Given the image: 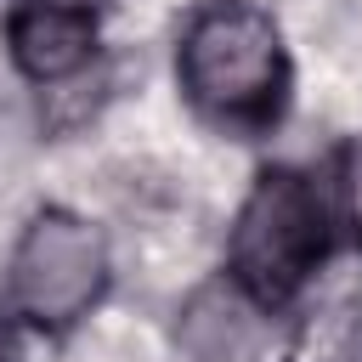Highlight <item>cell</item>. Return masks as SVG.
<instances>
[{
	"label": "cell",
	"instance_id": "cell-1",
	"mask_svg": "<svg viewBox=\"0 0 362 362\" xmlns=\"http://www.w3.org/2000/svg\"><path fill=\"white\" fill-rule=\"evenodd\" d=\"M181 90L198 113L232 130H260L283 113L288 96V51L272 11L249 0H209L192 11L175 45Z\"/></svg>",
	"mask_w": 362,
	"mask_h": 362
},
{
	"label": "cell",
	"instance_id": "cell-2",
	"mask_svg": "<svg viewBox=\"0 0 362 362\" xmlns=\"http://www.w3.org/2000/svg\"><path fill=\"white\" fill-rule=\"evenodd\" d=\"M328 232H334V215L322 187L300 170H266L232 221L226 277L260 311H277L317 277L328 255Z\"/></svg>",
	"mask_w": 362,
	"mask_h": 362
},
{
	"label": "cell",
	"instance_id": "cell-3",
	"mask_svg": "<svg viewBox=\"0 0 362 362\" xmlns=\"http://www.w3.org/2000/svg\"><path fill=\"white\" fill-rule=\"evenodd\" d=\"M6 288L17 317H28L45 334H62L79 317H90V305L107 294V238L85 215L51 204L23 226Z\"/></svg>",
	"mask_w": 362,
	"mask_h": 362
},
{
	"label": "cell",
	"instance_id": "cell-4",
	"mask_svg": "<svg viewBox=\"0 0 362 362\" xmlns=\"http://www.w3.org/2000/svg\"><path fill=\"white\" fill-rule=\"evenodd\" d=\"M6 51L23 79L68 85L96 62V11L90 0H23L6 17Z\"/></svg>",
	"mask_w": 362,
	"mask_h": 362
},
{
	"label": "cell",
	"instance_id": "cell-5",
	"mask_svg": "<svg viewBox=\"0 0 362 362\" xmlns=\"http://www.w3.org/2000/svg\"><path fill=\"white\" fill-rule=\"evenodd\" d=\"M260 317H266V311H260L232 277H221V283H204V288L181 305L175 339H181V351H187L192 362H238V356L255 345Z\"/></svg>",
	"mask_w": 362,
	"mask_h": 362
},
{
	"label": "cell",
	"instance_id": "cell-6",
	"mask_svg": "<svg viewBox=\"0 0 362 362\" xmlns=\"http://www.w3.org/2000/svg\"><path fill=\"white\" fill-rule=\"evenodd\" d=\"M0 362H23V351H17V334H11V317L0 311Z\"/></svg>",
	"mask_w": 362,
	"mask_h": 362
}]
</instances>
